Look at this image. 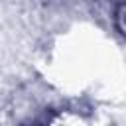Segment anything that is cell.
Listing matches in <instances>:
<instances>
[{"instance_id":"6da1fadb","label":"cell","mask_w":126,"mask_h":126,"mask_svg":"<svg viewBox=\"0 0 126 126\" xmlns=\"http://www.w3.org/2000/svg\"><path fill=\"white\" fill-rule=\"evenodd\" d=\"M116 22H118V26L122 28V32L126 33V4L118 6V10H116Z\"/></svg>"}]
</instances>
